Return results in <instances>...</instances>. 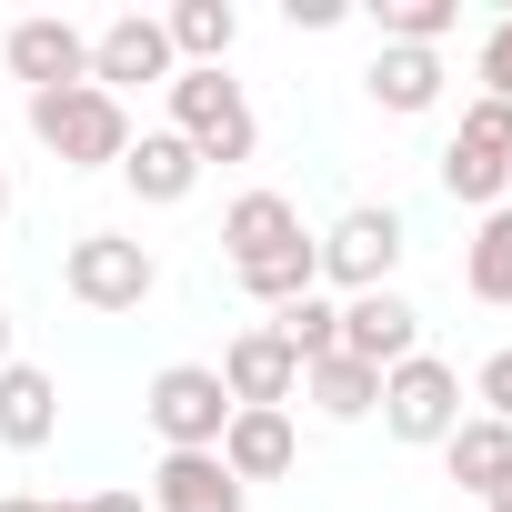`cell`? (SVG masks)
<instances>
[{"label": "cell", "instance_id": "d6986e66", "mask_svg": "<svg viewBox=\"0 0 512 512\" xmlns=\"http://www.w3.org/2000/svg\"><path fill=\"white\" fill-rule=\"evenodd\" d=\"M442 472H452V482L482 502V492L512 472V432H502L492 412H462V422H452V442H442Z\"/></svg>", "mask_w": 512, "mask_h": 512}, {"label": "cell", "instance_id": "277c9868", "mask_svg": "<svg viewBox=\"0 0 512 512\" xmlns=\"http://www.w3.org/2000/svg\"><path fill=\"white\" fill-rule=\"evenodd\" d=\"M61 292H71L81 312H141V302L161 292V262H151L131 231H81V241L61 251Z\"/></svg>", "mask_w": 512, "mask_h": 512}, {"label": "cell", "instance_id": "7402d4cb", "mask_svg": "<svg viewBox=\"0 0 512 512\" xmlns=\"http://www.w3.org/2000/svg\"><path fill=\"white\" fill-rule=\"evenodd\" d=\"M272 332H282V342H292V362L312 372V362H332V352H342V302H332V292H302V302H282V312H272Z\"/></svg>", "mask_w": 512, "mask_h": 512}, {"label": "cell", "instance_id": "44dd1931", "mask_svg": "<svg viewBox=\"0 0 512 512\" xmlns=\"http://www.w3.org/2000/svg\"><path fill=\"white\" fill-rule=\"evenodd\" d=\"M462 292H472V302H492V312L512 302V201L472 221V241H462Z\"/></svg>", "mask_w": 512, "mask_h": 512}, {"label": "cell", "instance_id": "484cf974", "mask_svg": "<svg viewBox=\"0 0 512 512\" xmlns=\"http://www.w3.org/2000/svg\"><path fill=\"white\" fill-rule=\"evenodd\" d=\"M472 402H482V412H492V422L512 432V352H492V362L472 372Z\"/></svg>", "mask_w": 512, "mask_h": 512}, {"label": "cell", "instance_id": "f1b7e54d", "mask_svg": "<svg viewBox=\"0 0 512 512\" xmlns=\"http://www.w3.org/2000/svg\"><path fill=\"white\" fill-rule=\"evenodd\" d=\"M482 512H512V472H502V482H492V492H482Z\"/></svg>", "mask_w": 512, "mask_h": 512}, {"label": "cell", "instance_id": "9c48e42d", "mask_svg": "<svg viewBox=\"0 0 512 512\" xmlns=\"http://www.w3.org/2000/svg\"><path fill=\"white\" fill-rule=\"evenodd\" d=\"M0 61H11V81H31V91H71V81H91V31L61 21V11H31V21L0 31Z\"/></svg>", "mask_w": 512, "mask_h": 512}, {"label": "cell", "instance_id": "5b68a950", "mask_svg": "<svg viewBox=\"0 0 512 512\" xmlns=\"http://www.w3.org/2000/svg\"><path fill=\"white\" fill-rule=\"evenodd\" d=\"M432 171L462 211H502V191H512V101H472Z\"/></svg>", "mask_w": 512, "mask_h": 512}, {"label": "cell", "instance_id": "8992f818", "mask_svg": "<svg viewBox=\"0 0 512 512\" xmlns=\"http://www.w3.org/2000/svg\"><path fill=\"white\" fill-rule=\"evenodd\" d=\"M452 422H462V372L442 362V352H412V362H392L382 372V432L392 442H452Z\"/></svg>", "mask_w": 512, "mask_h": 512}, {"label": "cell", "instance_id": "3957f363", "mask_svg": "<svg viewBox=\"0 0 512 512\" xmlns=\"http://www.w3.org/2000/svg\"><path fill=\"white\" fill-rule=\"evenodd\" d=\"M161 101H171L161 131H181V141L201 151V171H211V161H251V151H262V121H251V101H241L231 71H171Z\"/></svg>", "mask_w": 512, "mask_h": 512}, {"label": "cell", "instance_id": "5bb4252c", "mask_svg": "<svg viewBox=\"0 0 512 512\" xmlns=\"http://www.w3.org/2000/svg\"><path fill=\"white\" fill-rule=\"evenodd\" d=\"M292 241H312V231H302V211H292L282 191H241V201L221 211V262H231V272L272 262V251H292Z\"/></svg>", "mask_w": 512, "mask_h": 512}, {"label": "cell", "instance_id": "8fae6325", "mask_svg": "<svg viewBox=\"0 0 512 512\" xmlns=\"http://www.w3.org/2000/svg\"><path fill=\"white\" fill-rule=\"evenodd\" d=\"M342 352L372 362V372H392V362L422 352V312H412L402 292H352V302H342Z\"/></svg>", "mask_w": 512, "mask_h": 512}, {"label": "cell", "instance_id": "d4e9b609", "mask_svg": "<svg viewBox=\"0 0 512 512\" xmlns=\"http://www.w3.org/2000/svg\"><path fill=\"white\" fill-rule=\"evenodd\" d=\"M472 81H482V101H512V11L482 31V51H472Z\"/></svg>", "mask_w": 512, "mask_h": 512}, {"label": "cell", "instance_id": "603a6c76", "mask_svg": "<svg viewBox=\"0 0 512 512\" xmlns=\"http://www.w3.org/2000/svg\"><path fill=\"white\" fill-rule=\"evenodd\" d=\"M262 312H282V302H302V292H322V251L312 241H292V251H272V262H251V272H231Z\"/></svg>", "mask_w": 512, "mask_h": 512}, {"label": "cell", "instance_id": "4dcf8cb0", "mask_svg": "<svg viewBox=\"0 0 512 512\" xmlns=\"http://www.w3.org/2000/svg\"><path fill=\"white\" fill-rule=\"evenodd\" d=\"M0 231H11V161H0Z\"/></svg>", "mask_w": 512, "mask_h": 512}, {"label": "cell", "instance_id": "30bf717a", "mask_svg": "<svg viewBox=\"0 0 512 512\" xmlns=\"http://www.w3.org/2000/svg\"><path fill=\"white\" fill-rule=\"evenodd\" d=\"M171 71H181V61H171L161 11H121V21L91 31V91H111V101H121L131 81H161V91H171Z\"/></svg>", "mask_w": 512, "mask_h": 512}, {"label": "cell", "instance_id": "ffe728a7", "mask_svg": "<svg viewBox=\"0 0 512 512\" xmlns=\"http://www.w3.org/2000/svg\"><path fill=\"white\" fill-rule=\"evenodd\" d=\"M302 392H312V412H322V422H372V412H382V372H372V362H352V352L312 362V372H302Z\"/></svg>", "mask_w": 512, "mask_h": 512}, {"label": "cell", "instance_id": "ba28073f", "mask_svg": "<svg viewBox=\"0 0 512 512\" xmlns=\"http://www.w3.org/2000/svg\"><path fill=\"white\" fill-rule=\"evenodd\" d=\"M211 372H221L231 412H292V392H302V362H292V342H282L272 322H251V332H231Z\"/></svg>", "mask_w": 512, "mask_h": 512}, {"label": "cell", "instance_id": "2e32d148", "mask_svg": "<svg viewBox=\"0 0 512 512\" xmlns=\"http://www.w3.org/2000/svg\"><path fill=\"white\" fill-rule=\"evenodd\" d=\"M61 432V382L41 362H0V442L11 452H41Z\"/></svg>", "mask_w": 512, "mask_h": 512}, {"label": "cell", "instance_id": "cb8c5ba5", "mask_svg": "<svg viewBox=\"0 0 512 512\" xmlns=\"http://www.w3.org/2000/svg\"><path fill=\"white\" fill-rule=\"evenodd\" d=\"M462 31V0H382V41L392 51H442Z\"/></svg>", "mask_w": 512, "mask_h": 512}, {"label": "cell", "instance_id": "4fadbf2b", "mask_svg": "<svg viewBox=\"0 0 512 512\" xmlns=\"http://www.w3.org/2000/svg\"><path fill=\"white\" fill-rule=\"evenodd\" d=\"M302 462V432H292V412H231L221 422V472L251 492V482H282Z\"/></svg>", "mask_w": 512, "mask_h": 512}, {"label": "cell", "instance_id": "6da1fadb", "mask_svg": "<svg viewBox=\"0 0 512 512\" xmlns=\"http://www.w3.org/2000/svg\"><path fill=\"white\" fill-rule=\"evenodd\" d=\"M31 141H41L61 171H121V151H131V111H121L111 91H91V81H71V91H31Z\"/></svg>", "mask_w": 512, "mask_h": 512}, {"label": "cell", "instance_id": "f546056e", "mask_svg": "<svg viewBox=\"0 0 512 512\" xmlns=\"http://www.w3.org/2000/svg\"><path fill=\"white\" fill-rule=\"evenodd\" d=\"M0 362H11V292H0Z\"/></svg>", "mask_w": 512, "mask_h": 512}, {"label": "cell", "instance_id": "9a60e30c", "mask_svg": "<svg viewBox=\"0 0 512 512\" xmlns=\"http://www.w3.org/2000/svg\"><path fill=\"white\" fill-rule=\"evenodd\" d=\"M121 181H131V201L171 211V201H191V191H201V151H191L181 131H131V151H121Z\"/></svg>", "mask_w": 512, "mask_h": 512}, {"label": "cell", "instance_id": "7c38bea8", "mask_svg": "<svg viewBox=\"0 0 512 512\" xmlns=\"http://www.w3.org/2000/svg\"><path fill=\"white\" fill-rule=\"evenodd\" d=\"M141 502H151V512H251V492L221 472V452H161Z\"/></svg>", "mask_w": 512, "mask_h": 512}, {"label": "cell", "instance_id": "4316f807", "mask_svg": "<svg viewBox=\"0 0 512 512\" xmlns=\"http://www.w3.org/2000/svg\"><path fill=\"white\" fill-rule=\"evenodd\" d=\"M282 11H292V31H342V21H352L342 0H282Z\"/></svg>", "mask_w": 512, "mask_h": 512}, {"label": "cell", "instance_id": "83f0119b", "mask_svg": "<svg viewBox=\"0 0 512 512\" xmlns=\"http://www.w3.org/2000/svg\"><path fill=\"white\" fill-rule=\"evenodd\" d=\"M81 512H151V502H141V492H131V482H111V492H91V502H81Z\"/></svg>", "mask_w": 512, "mask_h": 512}, {"label": "cell", "instance_id": "52a82bcc", "mask_svg": "<svg viewBox=\"0 0 512 512\" xmlns=\"http://www.w3.org/2000/svg\"><path fill=\"white\" fill-rule=\"evenodd\" d=\"M141 412H151L161 452H221V422H231V392H221V372H211V362H171V372H151Z\"/></svg>", "mask_w": 512, "mask_h": 512}, {"label": "cell", "instance_id": "ac0fdd59", "mask_svg": "<svg viewBox=\"0 0 512 512\" xmlns=\"http://www.w3.org/2000/svg\"><path fill=\"white\" fill-rule=\"evenodd\" d=\"M161 31H171V61L181 71H221L231 41H241V11H231V0H171Z\"/></svg>", "mask_w": 512, "mask_h": 512}, {"label": "cell", "instance_id": "7a4b0ae2", "mask_svg": "<svg viewBox=\"0 0 512 512\" xmlns=\"http://www.w3.org/2000/svg\"><path fill=\"white\" fill-rule=\"evenodd\" d=\"M312 251H322V292H392V272H402V251H412V231H402V211L392 201H352L332 231H312Z\"/></svg>", "mask_w": 512, "mask_h": 512}, {"label": "cell", "instance_id": "e0dca14e", "mask_svg": "<svg viewBox=\"0 0 512 512\" xmlns=\"http://www.w3.org/2000/svg\"><path fill=\"white\" fill-rule=\"evenodd\" d=\"M362 91H372V111H392V121H412V111H432L442 101V51H372V71H362Z\"/></svg>", "mask_w": 512, "mask_h": 512}]
</instances>
